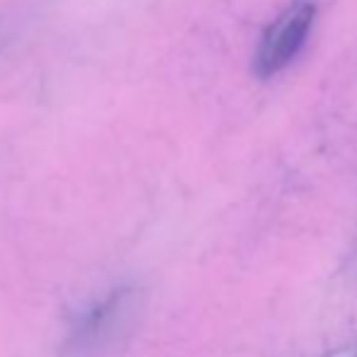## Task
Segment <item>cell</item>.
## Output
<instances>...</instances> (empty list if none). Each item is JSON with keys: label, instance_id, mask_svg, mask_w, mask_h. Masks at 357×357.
<instances>
[{"label": "cell", "instance_id": "1", "mask_svg": "<svg viewBox=\"0 0 357 357\" xmlns=\"http://www.w3.org/2000/svg\"><path fill=\"white\" fill-rule=\"evenodd\" d=\"M144 311V289L114 284L83 306L68 324L61 357H119L134 338Z\"/></svg>", "mask_w": 357, "mask_h": 357}, {"label": "cell", "instance_id": "2", "mask_svg": "<svg viewBox=\"0 0 357 357\" xmlns=\"http://www.w3.org/2000/svg\"><path fill=\"white\" fill-rule=\"evenodd\" d=\"M314 17L316 5L311 0H296L270 22V27L260 37L253 59L255 73L260 78H270L289 66L291 59L301 52L304 42L309 39Z\"/></svg>", "mask_w": 357, "mask_h": 357}, {"label": "cell", "instance_id": "3", "mask_svg": "<svg viewBox=\"0 0 357 357\" xmlns=\"http://www.w3.org/2000/svg\"><path fill=\"white\" fill-rule=\"evenodd\" d=\"M324 357H357V343L343 345V348L333 350V353H328V355H324Z\"/></svg>", "mask_w": 357, "mask_h": 357}]
</instances>
